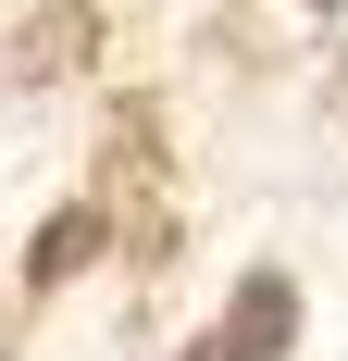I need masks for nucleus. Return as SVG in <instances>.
Returning a JSON list of instances; mask_svg holds the SVG:
<instances>
[{"label":"nucleus","mask_w":348,"mask_h":361,"mask_svg":"<svg viewBox=\"0 0 348 361\" xmlns=\"http://www.w3.org/2000/svg\"><path fill=\"white\" fill-rule=\"evenodd\" d=\"M286 336H299V287H286V274H249V287L224 299V349L237 361H286Z\"/></svg>","instance_id":"obj_2"},{"label":"nucleus","mask_w":348,"mask_h":361,"mask_svg":"<svg viewBox=\"0 0 348 361\" xmlns=\"http://www.w3.org/2000/svg\"><path fill=\"white\" fill-rule=\"evenodd\" d=\"M187 361H237V349H224V336H199V349H187Z\"/></svg>","instance_id":"obj_4"},{"label":"nucleus","mask_w":348,"mask_h":361,"mask_svg":"<svg viewBox=\"0 0 348 361\" xmlns=\"http://www.w3.org/2000/svg\"><path fill=\"white\" fill-rule=\"evenodd\" d=\"M87 250H100V212H50V224H37V250H25V274H37V287H63Z\"/></svg>","instance_id":"obj_3"},{"label":"nucleus","mask_w":348,"mask_h":361,"mask_svg":"<svg viewBox=\"0 0 348 361\" xmlns=\"http://www.w3.org/2000/svg\"><path fill=\"white\" fill-rule=\"evenodd\" d=\"M87 50H100V13L87 0H37L25 25H13V87H63Z\"/></svg>","instance_id":"obj_1"}]
</instances>
